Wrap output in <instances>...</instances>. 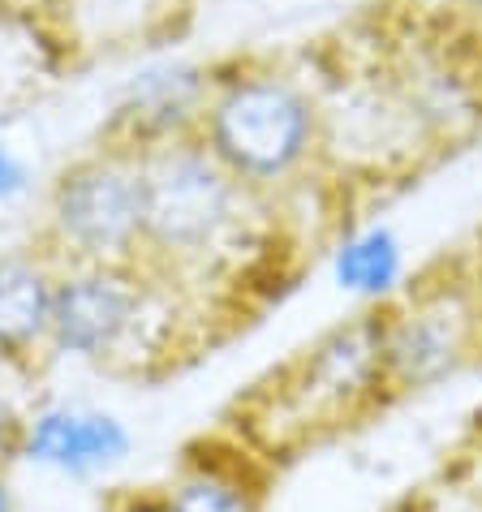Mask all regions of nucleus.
<instances>
[{
  "label": "nucleus",
  "instance_id": "nucleus-1",
  "mask_svg": "<svg viewBox=\"0 0 482 512\" xmlns=\"http://www.w3.org/2000/svg\"><path fill=\"white\" fill-rule=\"evenodd\" d=\"M315 108L285 78H237L203 112V147L237 181H276L306 160Z\"/></svg>",
  "mask_w": 482,
  "mask_h": 512
},
{
  "label": "nucleus",
  "instance_id": "nucleus-2",
  "mask_svg": "<svg viewBox=\"0 0 482 512\" xmlns=\"http://www.w3.org/2000/svg\"><path fill=\"white\" fill-rule=\"evenodd\" d=\"M143 164V246L160 254H207L237 220L241 181L203 142H164Z\"/></svg>",
  "mask_w": 482,
  "mask_h": 512
},
{
  "label": "nucleus",
  "instance_id": "nucleus-3",
  "mask_svg": "<svg viewBox=\"0 0 482 512\" xmlns=\"http://www.w3.org/2000/svg\"><path fill=\"white\" fill-rule=\"evenodd\" d=\"M52 237L78 263L125 267L143 246V164L108 147L65 168L48 198Z\"/></svg>",
  "mask_w": 482,
  "mask_h": 512
},
{
  "label": "nucleus",
  "instance_id": "nucleus-4",
  "mask_svg": "<svg viewBox=\"0 0 482 512\" xmlns=\"http://www.w3.org/2000/svg\"><path fill=\"white\" fill-rule=\"evenodd\" d=\"M143 319V280L130 263H82L78 272L56 276L48 340L69 358H112Z\"/></svg>",
  "mask_w": 482,
  "mask_h": 512
},
{
  "label": "nucleus",
  "instance_id": "nucleus-5",
  "mask_svg": "<svg viewBox=\"0 0 482 512\" xmlns=\"http://www.w3.org/2000/svg\"><path fill=\"white\" fill-rule=\"evenodd\" d=\"M22 457L35 465H48L69 478H91L121 465L130 452V431L117 414L82 405H52L44 414L26 418L22 431Z\"/></svg>",
  "mask_w": 482,
  "mask_h": 512
},
{
  "label": "nucleus",
  "instance_id": "nucleus-6",
  "mask_svg": "<svg viewBox=\"0 0 482 512\" xmlns=\"http://www.w3.org/2000/svg\"><path fill=\"white\" fill-rule=\"evenodd\" d=\"M207 112V78L190 65H155L134 78L130 95L121 99L112 130L121 134V151H155L164 142H177L190 121H203Z\"/></svg>",
  "mask_w": 482,
  "mask_h": 512
},
{
  "label": "nucleus",
  "instance_id": "nucleus-7",
  "mask_svg": "<svg viewBox=\"0 0 482 512\" xmlns=\"http://www.w3.org/2000/svg\"><path fill=\"white\" fill-rule=\"evenodd\" d=\"M465 345V315L461 306L427 302L409 310L401 323L388 327L384 340V375H392L405 388H422L448 375Z\"/></svg>",
  "mask_w": 482,
  "mask_h": 512
},
{
  "label": "nucleus",
  "instance_id": "nucleus-8",
  "mask_svg": "<svg viewBox=\"0 0 482 512\" xmlns=\"http://www.w3.org/2000/svg\"><path fill=\"white\" fill-rule=\"evenodd\" d=\"M56 276L31 254H0V353L48 340Z\"/></svg>",
  "mask_w": 482,
  "mask_h": 512
},
{
  "label": "nucleus",
  "instance_id": "nucleus-9",
  "mask_svg": "<svg viewBox=\"0 0 482 512\" xmlns=\"http://www.w3.org/2000/svg\"><path fill=\"white\" fill-rule=\"evenodd\" d=\"M332 272H336V284L345 293L384 297V293L396 289V280H401V272H405V246L392 229L375 224V229H362V233L340 241Z\"/></svg>",
  "mask_w": 482,
  "mask_h": 512
},
{
  "label": "nucleus",
  "instance_id": "nucleus-10",
  "mask_svg": "<svg viewBox=\"0 0 482 512\" xmlns=\"http://www.w3.org/2000/svg\"><path fill=\"white\" fill-rule=\"evenodd\" d=\"M160 512H254V500L233 474L211 465H194L168 487Z\"/></svg>",
  "mask_w": 482,
  "mask_h": 512
},
{
  "label": "nucleus",
  "instance_id": "nucleus-11",
  "mask_svg": "<svg viewBox=\"0 0 482 512\" xmlns=\"http://www.w3.org/2000/svg\"><path fill=\"white\" fill-rule=\"evenodd\" d=\"M26 186H31V173H26V164L5 147V142H0V203L18 198Z\"/></svg>",
  "mask_w": 482,
  "mask_h": 512
},
{
  "label": "nucleus",
  "instance_id": "nucleus-12",
  "mask_svg": "<svg viewBox=\"0 0 482 512\" xmlns=\"http://www.w3.org/2000/svg\"><path fill=\"white\" fill-rule=\"evenodd\" d=\"M22 431H26V418L13 409V401L0 392V452H18L22 448Z\"/></svg>",
  "mask_w": 482,
  "mask_h": 512
},
{
  "label": "nucleus",
  "instance_id": "nucleus-13",
  "mask_svg": "<svg viewBox=\"0 0 482 512\" xmlns=\"http://www.w3.org/2000/svg\"><path fill=\"white\" fill-rule=\"evenodd\" d=\"M104 512H160V500H155V504H138V500H121V504H108Z\"/></svg>",
  "mask_w": 482,
  "mask_h": 512
},
{
  "label": "nucleus",
  "instance_id": "nucleus-14",
  "mask_svg": "<svg viewBox=\"0 0 482 512\" xmlns=\"http://www.w3.org/2000/svg\"><path fill=\"white\" fill-rule=\"evenodd\" d=\"M0 512H13V491H9L5 474H0Z\"/></svg>",
  "mask_w": 482,
  "mask_h": 512
},
{
  "label": "nucleus",
  "instance_id": "nucleus-15",
  "mask_svg": "<svg viewBox=\"0 0 482 512\" xmlns=\"http://www.w3.org/2000/svg\"><path fill=\"white\" fill-rule=\"evenodd\" d=\"M457 5H470V9H482V0H457Z\"/></svg>",
  "mask_w": 482,
  "mask_h": 512
}]
</instances>
